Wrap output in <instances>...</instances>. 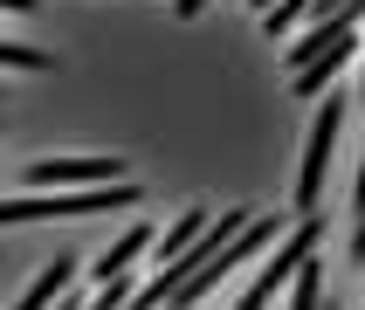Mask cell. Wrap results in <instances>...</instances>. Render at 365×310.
<instances>
[{
    "instance_id": "cell-1",
    "label": "cell",
    "mask_w": 365,
    "mask_h": 310,
    "mask_svg": "<svg viewBox=\"0 0 365 310\" xmlns=\"http://www.w3.org/2000/svg\"><path fill=\"white\" fill-rule=\"evenodd\" d=\"M145 193L131 180L110 186H76V193H41V200H0V227L7 221H69V214H110V207H138Z\"/></svg>"
},
{
    "instance_id": "cell-2",
    "label": "cell",
    "mask_w": 365,
    "mask_h": 310,
    "mask_svg": "<svg viewBox=\"0 0 365 310\" xmlns=\"http://www.w3.org/2000/svg\"><path fill=\"white\" fill-rule=\"evenodd\" d=\"M345 110H351V97L331 90V103H317V118H310L304 172H297V207L304 214H317V200H324V172H331V152H338V131H345Z\"/></svg>"
},
{
    "instance_id": "cell-3",
    "label": "cell",
    "mask_w": 365,
    "mask_h": 310,
    "mask_svg": "<svg viewBox=\"0 0 365 310\" xmlns=\"http://www.w3.org/2000/svg\"><path fill=\"white\" fill-rule=\"evenodd\" d=\"M269 242H276V221H262V214H255V221H248L242 234H235V242H227L221 255H214V262L200 269V276H186V283L173 289V296H165V304H173V310H200L207 296H214V289H221L227 276H235V269H242L248 255H255V248H269Z\"/></svg>"
},
{
    "instance_id": "cell-4",
    "label": "cell",
    "mask_w": 365,
    "mask_h": 310,
    "mask_svg": "<svg viewBox=\"0 0 365 310\" xmlns=\"http://www.w3.org/2000/svg\"><path fill=\"white\" fill-rule=\"evenodd\" d=\"M310 255H317V221H297L289 227V242L276 248V255H269L262 269H255V283L242 289V296H235V310H269V296H276V289H289V276H297V269L310 262Z\"/></svg>"
},
{
    "instance_id": "cell-5",
    "label": "cell",
    "mask_w": 365,
    "mask_h": 310,
    "mask_svg": "<svg viewBox=\"0 0 365 310\" xmlns=\"http://www.w3.org/2000/svg\"><path fill=\"white\" fill-rule=\"evenodd\" d=\"M248 221H255V214H248V207H221V221H207V227H200V242L186 248V255H173V262H165V269H159V276H152V283H159V289H165V296H173V289H180V283H186V276H200V269H207V262H214V255H221V248H227V242H235V234H242V227H248Z\"/></svg>"
},
{
    "instance_id": "cell-6",
    "label": "cell",
    "mask_w": 365,
    "mask_h": 310,
    "mask_svg": "<svg viewBox=\"0 0 365 310\" xmlns=\"http://www.w3.org/2000/svg\"><path fill=\"white\" fill-rule=\"evenodd\" d=\"M124 180V165L118 159H35L28 165V186H56V193H76V186H110Z\"/></svg>"
},
{
    "instance_id": "cell-7",
    "label": "cell",
    "mask_w": 365,
    "mask_h": 310,
    "mask_svg": "<svg viewBox=\"0 0 365 310\" xmlns=\"http://www.w3.org/2000/svg\"><path fill=\"white\" fill-rule=\"evenodd\" d=\"M351 56H359V28H351V35H338L317 62H304V69H297V97H317V90H331V76H338Z\"/></svg>"
},
{
    "instance_id": "cell-8",
    "label": "cell",
    "mask_w": 365,
    "mask_h": 310,
    "mask_svg": "<svg viewBox=\"0 0 365 310\" xmlns=\"http://www.w3.org/2000/svg\"><path fill=\"white\" fill-rule=\"evenodd\" d=\"M69 283H76V248H56V262L41 269V276H35L28 289H21V304H14V310H48V304H56V296H62Z\"/></svg>"
},
{
    "instance_id": "cell-9",
    "label": "cell",
    "mask_w": 365,
    "mask_h": 310,
    "mask_svg": "<svg viewBox=\"0 0 365 310\" xmlns=\"http://www.w3.org/2000/svg\"><path fill=\"white\" fill-rule=\"evenodd\" d=\"M145 248H152V227L138 221V227H131V234H118V242H110V248H97V262H90V276H97V283H110V276H124V269L138 262Z\"/></svg>"
},
{
    "instance_id": "cell-10",
    "label": "cell",
    "mask_w": 365,
    "mask_h": 310,
    "mask_svg": "<svg viewBox=\"0 0 365 310\" xmlns=\"http://www.w3.org/2000/svg\"><path fill=\"white\" fill-rule=\"evenodd\" d=\"M207 221H214L207 207H186L180 221H173V234H165V242H159V269L173 262V255H186V248H193V242H200V227H207Z\"/></svg>"
},
{
    "instance_id": "cell-11",
    "label": "cell",
    "mask_w": 365,
    "mask_h": 310,
    "mask_svg": "<svg viewBox=\"0 0 365 310\" xmlns=\"http://www.w3.org/2000/svg\"><path fill=\"white\" fill-rule=\"evenodd\" d=\"M289 310H324V276H317V255L289 276Z\"/></svg>"
},
{
    "instance_id": "cell-12",
    "label": "cell",
    "mask_w": 365,
    "mask_h": 310,
    "mask_svg": "<svg viewBox=\"0 0 365 310\" xmlns=\"http://www.w3.org/2000/svg\"><path fill=\"white\" fill-rule=\"evenodd\" d=\"M310 7H317V0H276V7L262 14V35H269V41H276V35H289L297 21H310Z\"/></svg>"
},
{
    "instance_id": "cell-13",
    "label": "cell",
    "mask_w": 365,
    "mask_h": 310,
    "mask_svg": "<svg viewBox=\"0 0 365 310\" xmlns=\"http://www.w3.org/2000/svg\"><path fill=\"white\" fill-rule=\"evenodd\" d=\"M0 69H28V76H41V69H48V56H41V48H28V41H0Z\"/></svg>"
},
{
    "instance_id": "cell-14",
    "label": "cell",
    "mask_w": 365,
    "mask_h": 310,
    "mask_svg": "<svg viewBox=\"0 0 365 310\" xmlns=\"http://www.w3.org/2000/svg\"><path fill=\"white\" fill-rule=\"evenodd\" d=\"M173 14H180V21H200V14H207V0H173Z\"/></svg>"
},
{
    "instance_id": "cell-15",
    "label": "cell",
    "mask_w": 365,
    "mask_h": 310,
    "mask_svg": "<svg viewBox=\"0 0 365 310\" xmlns=\"http://www.w3.org/2000/svg\"><path fill=\"white\" fill-rule=\"evenodd\" d=\"M351 262H365V207H359V227H351Z\"/></svg>"
},
{
    "instance_id": "cell-16",
    "label": "cell",
    "mask_w": 365,
    "mask_h": 310,
    "mask_svg": "<svg viewBox=\"0 0 365 310\" xmlns=\"http://www.w3.org/2000/svg\"><path fill=\"white\" fill-rule=\"evenodd\" d=\"M0 14H35V0H0Z\"/></svg>"
},
{
    "instance_id": "cell-17",
    "label": "cell",
    "mask_w": 365,
    "mask_h": 310,
    "mask_svg": "<svg viewBox=\"0 0 365 310\" xmlns=\"http://www.w3.org/2000/svg\"><path fill=\"white\" fill-rule=\"evenodd\" d=\"M56 310H83V296H69V289H62V296H56Z\"/></svg>"
},
{
    "instance_id": "cell-18",
    "label": "cell",
    "mask_w": 365,
    "mask_h": 310,
    "mask_svg": "<svg viewBox=\"0 0 365 310\" xmlns=\"http://www.w3.org/2000/svg\"><path fill=\"white\" fill-rule=\"evenodd\" d=\"M324 310H338V304H324Z\"/></svg>"
},
{
    "instance_id": "cell-19",
    "label": "cell",
    "mask_w": 365,
    "mask_h": 310,
    "mask_svg": "<svg viewBox=\"0 0 365 310\" xmlns=\"http://www.w3.org/2000/svg\"><path fill=\"white\" fill-rule=\"evenodd\" d=\"M165 310H173V304H165Z\"/></svg>"
}]
</instances>
